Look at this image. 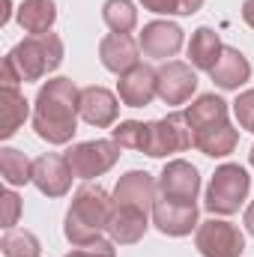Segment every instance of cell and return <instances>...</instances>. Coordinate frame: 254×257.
<instances>
[{
  "instance_id": "obj_1",
  "label": "cell",
  "mask_w": 254,
  "mask_h": 257,
  "mask_svg": "<svg viewBox=\"0 0 254 257\" xmlns=\"http://www.w3.org/2000/svg\"><path fill=\"white\" fill-rule=\"evenodd\" d=\"M78 96L72 78H51L39 87L36 108H33V128L48 144H69L78 132Z\"/></svg>"
},
{
  "instance_id": "obj_2",
  "label": "cell",
  "mask_w": 254,
  "mask_h": 257,
  "mask_svg": "<svg viewBox=\"0 0 254 257\" xmlns=\"http://www.w3.org/2000/svg\"><path fill=\"white\" fill-rule=\"evenodd\" d=\"M186 117L194 132V147L209 156V159H224L236 150L239 144V132L230 126L227 120V102L215 93L197 96L186 108Z\"/></svg>"
},
{
  "instance_id": "obj_3",
  "label": "cell",
  "mask_w": 254,
  "mask_h": 257,
  "mask_svg": "<svg viewBox=\"0 0 254 257\" xmlns=\"http://www.w3.org/2000/svg\"><path fill=\"white\" fill-rule=\"evenodd\" d=\"M63 63V39L57 33H39L21 39L3 57V87H15L18 81H39Z\"/></svg>"
},
{
  "instance_id": "obj_4",
  "label": "cell",
  "mask_w": 254,
  "mask_h": 257,
  "mask_svg": "<svg viewBox=\"0 0 254 257\" xmlns=\"http://www.w3.org/2000/svg\"><path fill=\"white\" fill-rule=\"evenodd\" d=\"M111 209H114V197H108L102 186L84 183L72 194V206L66 212V239L72 245H87V242L102 239V230H108Z\"/></svg>"
},
{
  "instance_id": "obj_5",
  "label": "cell",
  "mask_w": 254,
  "mask_h": 257,
  "mask_svg": "<svg viewBox=\"0 0 254 257\" xmlns=\"http://www.w3.org/2000/svg\"><path fill=\"white\" fill-rule=\"evenodd\" d=\"M248 189H251V177L242 165H221L209 180L203 206L212 215H233L245 203Z\"/></svg>"
},
{
  "instance_id": "obj_6",
  "label": "cell",
  "mask_w": 254,
  "mask_h": 257,
  "mask_svg": "<svg viewBox=\"0 0 254 257\" xmlns=\"http://www.w3.org/2000/svg\"><path fill=\"white\" fill-rule=\"evenodd\" d=\"M120 144L117 141H84L66 150V162L78 180H93L108 174L120 162Z\"/></svg>"
},
{
  "instance_id": "obj_7",
  "label": "cell",
  "mask_w": 254,
  "mask_h": 257,
  "mask_svg": "<svg viewBox=\"0 0 254 257\" xmlns=\"http://www.w3.org/2000/svg\"><path fill=\"white\" fill-rule=\"evenodd\" d=\"M191 147H194V132H191L186 111H177V114H168V117L150 123V150H147V156L165 159V156H174V153H186Z\"/></svg>"
},
{
  "instance_id": "obj_8",
  "label": "cell",
  "mask_w": 254,
  "mask_h": 257,
  "mask_svg": "<svg viewBox=\"0 0 254 257\" xmlns=\"http://www.w3.org/2000/svg\"><path fill=\"white\" fill-rule=\"evenodd\" d=\"M194 248L203 257H242L245 236L236 224L221 221V218H209V221L197 224Z\"/></svg>"
},
{
  "instance_id": "obj_9",
  "label": "cell",
  "mask_w": 254,
  "mask_h": 257,
  "mask_svg": "<svg viewBox=\"0 0 254 257\" xmlns=\"http://www.w3.org/2000/svg\"><path fill=\"white\" fill-rule=\"evenodd\" d=\"M159 192L168 200H183V203H194L197 192H200V174L197 168L183 162V159H174L165 165V171L159 174Z\"/></svg>"
},
{
  "instance_id": "obj_10",
  "label": "cell",
  "mask_w": 254,
  "mask_h": 257,
  "mask_svg": "<svg viewBox=\"0 0 254 257\" xmlns=\"http://www.w3.org/2000/svg\"><path fill=\"white\" fill-rule=\"evenodd\" d=\"M197 90V75L191 63L183 60H168L165 66H159V99L165 105H183L189 102Z\"/></svg>"
},
{
  "instance_id": "obj_11",
  "label": "cell",
  "mask_w": 254,
  "mask_h": 257,
  "mask_svg": "<svg viewBox=\"0 0 254 257\" xmlns=\"http://www.w3.org/2000/svg\"><path fill=\"white\" fill-rule=\"evenodd\" d=\"M72 168L66 162V156L57 153H45L39 159H33V186L45 197H63L72 189Z\"/></svg>"
},
{
  "instance_id": "obj_12",
  "label": "cell",
  "mask_w": 254,
  "mask_h": 257,
  "mask_svg": "<svg viewBox=\"0 0 254 257\" xmlns=\"http://www.w3.org/2000/svg\"><path fill=\"white\" fill-rule=\"evenodd\" d=\"M153 224L165 236H189L191 230L197 227V203L159 197L153 203Z\"/></svg>"
},
{
  "instance_id": "obj_13",
  "label": "cell",
  "mask_w": 254,
  "mask_h": 257,
  "mask_svg": "<svg viewBox=\"0 0 254 257\" xmlns=\"http://www.w3.org/2000/svg\"><path fill=\"white\" fill-rule=\"evenodd\" d=\"M120 90V102L129 108H144L159 96V69L147 63H138L135 69H129L126 75H120L117 81Z\"/></svg>"
},
{
  "instance_id": "obj_14",
  "label": "cell",
  "mask_w": 254,
  "mask_h": 257,
  "mask_svg": "<svg viewBox=\"0 0 254 257\" xmlns=\"http://www.w3.org/2000/svg\"><path fill=\"white\" fill-rule=\"evenodd\" d=\"M78 114L90 126L108 128V126H114L117 117H120V102L105 87H84L81 96H78Z\"/></svg>"
},
{
  "instance_id": "obj_15",
  "label": "cell",
  "mask_w": 254,
  "mask_h": 257,
  "mask_svg": "<svg viewBox=\"0 0 254 257\" xmlns=\"http://www.w3.org/2000/svg\"><path fill=\"white\" fill-rule=\"evenodd\" d=\"M138 42H141V51L147 57L168 60L183 48V30L174 21H150V24H144Z\"/></svg>"
},
{
  "instance_id": "obj_16",
  "label": "cell",
  "mask_w": 254,
  "mask_h": 257,
  "mask_svg": "<svg viewBox=\"0 0 254 257\" xmlns=\"http://www.w3.org/2000/svg\"><path fill=\"white\" fill-rule=\"evenodd\" d=\"M159 180H153V174L147 171H129L117 180L114 189V203H126V206H138L144 212L153 209V203L159 200Z\"/></svg>"
},
{
  "instance_id": "obj_17",
  "label": "cell",
  "mask_w": 254,
  "mask_h": 257,
  "mask_svg": "<svg viewBox=\"0 0 254 257\" xmlns=\"http://www.w3.org/2000/svg\"><path fill=\"white\" fill-rule=\"evenodd\" d=\"M138 54H141V42L132 39L129 33H111L99 42V60L114 75H126L129 69H135Z\"/></svg>"
},
{
  "instance_id": "obj_18",
  "label": "cell",
  "mask_w": 254,
  "mask_h": 257,
  "mask_svg": "<svg viewBox=\"0 0 254 257\" xmlns=\"http://www.w3.org/2000/svg\"><path fill=\"white\" fill-rule=\"evenodd\" d=\"M147 233V212L138 206L114 203L111 218H108V236L120 245H135Z\"/></svg>"
},
{
  "instance_id": "obj_19",
  "label": "cell",
  "mask_w": 254,
  "mask_h": 257,
  "mask_svg": "<svg viewBox=\"0 0 254 257\" xmlns=\"http://www.w3.org/2000/svg\"><path fill=\"white\" fill-rule=\"evenodd\" d=\"M209 75H212V81H215L221 90H239V87L248 81L251 66H248L245 54H242L239 48H224L221 57H218V63L212 66Z\"/></svg>"
},
{
  "instance_id": "obj_20",
  "label": "cell",
  "mask_w": 254,
  "mask_h": 257,
  "mask_svg": "<svg viewBox=\"0 0 254 257\" xmlns=\"http://www.w3.org/2000/svg\"><path fill=\"white\" fill-rule=\"evenodd\" d=\"M15 18L24 33L39 36V33H51V24L57 21V9H54V0H24Z\"/></svg>"
},
{
  "instance_id": "obj_21",
  "label": "cell",
  "mask_w": 254,
  "mask_h": 257,
  "mask_svg": "<svg viewBox=\"0 0 254 257\" xmlns=\"http://www.w3.org/2000/svg\"><path fill=\"white\" fill-rule=\"evenodd\" d=\"M221 51H224V45H221V39H218V33H215L212 27H197V30L191 33L189 60H191L194 69L212 72V66L218 63V57H221Z\"/></svg>"
},
{
  "instance_id": "obj_22",
  "label": "cell",
  "mask_w": 254,
  "mask_h": 257,
  "mask_svg": "<svg viewBox=\"0 0 254 257\" xmlns=\"http://www.w3.org/2000/svg\"><path fill=\"white\" fill-rule=\"evenodd\" d=\"M27 114H30L27 99L15 87H3L0 90V138H12L18 128L24 126Z\"/></svg>"
},
{
  "instance_id": "obj_23",
  "label": "cell",
  "mask_w": 254,
  "mask_h": 257,
  "mask_svg": "<svg viewBox=\"0 0 254 257\" xmlns=\"http://www.w3.org/2000/svg\"><path fill=\"white\" fill-rule=\"evenodd\" d=\"M0 174L9 186H27V183H33V162L15 147H3L0 150Z\"/></svg>"
},
{
  "instance_id": "obj_24",
  "label": "cell",
  "mask_w": 254,
  "mask_h": 257,
  "mask_svg": "<svg viewBox=\"0 0 254 257\" xmlns=\"http://www.w3.org/2000/svg\"><path fill=\"white\" fill-rule=\"evenodd\" d=\"M102 21L111 27V33H132L138 27V9L132 0H105Z\"/></svg>"
},
{
  "instance_id": "obj_25",
  "label": "cell",
  "mask_w": 254,
  "mask_h": 257,
  "mask_svg": "<svg viewBox=\"0 0 254 257\" xmlns=\"http://www.w3.org/2000/svg\"><path fill=\"white\" fill-rule=\"evenodd\" d=\"M0 248L6 257H39L42 254V245L36 239V233L30 230H6L3 239H0Z\"/></svg>"
},
{
  "instance_id": "obj_26",
  "label": "cell",
  "mask_w": 254,
  "mask_h": 257,
  "mask_svg": "<svg viewBox=\"0 0 254 257\" xmlns=\"http://www.w3.org/2000/svg\"><path fill=\"white\" fill-rule=\"evenodd\" d=\"M114 141H117L123 150L147 153V150H150V123L123 120V123H117V128H114Z\"/></svg>"
},
{
  "instance_id": "obj_27",
  "label": "cell",
  "mask_w": 254,
  "mask_h": 257,
  "mask_svg": "<svg viewBox=\"0 0 254 257\" xmlns=\"http://www.w3.org/2000/svg\"><path fill=\"white\" fill-rule=\"evenodd\" d=\"M141 3L156 15H194L203 6V0H141Z\"/></svg>"
},
{
  "instance_id": "obj_28",
  "label": "cell",
  "mask_w": 254,
  "mask_h": 257,
  "mask_svg": "<svg viewBox=\"0 0 254 257\" xmlns=\"http://www.w3.org/2000/svg\"><path fill=\"white\" fill-rule=\"evenodd\" d=\"M233 114H236L239 128H245V132H251L254 135V90H245V93L236 96V102H233Z\"/></svg>"
},
{
  "instance_id": "obj_29",
  "label": "cell",
  "mask_w": 254,
  "mask_h": 257,
  "mask_svg": "<svg viewBox=\"0 0 254 257\" xmlns=\"http://www.w3.org/2000/svg\"><path fill=\"white\" fill-rule=\"evenodd\" d=\"M66 257H117V248H114V239H96L87 245H75V251Z\"/></svg>"
},
{
  "instance_id": "obj_30",
  "label": "cell",
  "mask_w": 254,
  "mask_h": 257,
  "mask_svg": "<svg viewBox=\"0 0 254 257\" xmlns=\"http://www.w3.org/2000/svg\"><path fill=\"white\" fill-rule=\"evenodd\" d=\"M0 206H3V227L6 230H12L15 224H18V215H21V197L15 192H3L0 194Z\"/></svg>"
},
{
  "instance_id": "obj_31",
  "label": "cell",
  "mask_w": 254,
  "mask_h": 257,
  "mask_svg": "<svg viewBox=\"0 0 254 257\" xmlns=\"http://www.w3.org/2000/svg\"><path fill=\"white\" fill-rule=\"evenodd\" d=\"M242 18H245L248 27H254V0H245L242 3Z\"/></svg>"
},
{
  "instance_id": "obj_32",
  "label": "cell",
  "mask_w": 254,
  "mask_h": 257,
  "mask_svg": "<svg viewBox=\"0 0 254 257\" xmlns=\"http://www.w3.org/2000/svg\"><path fill=\"white\" fill-rule=\"evenodd\" d=\"M242 221H245V230L254 236V200L248 203V209H245V218H242Z\"/></svg>"
},
{
  "instance_id": "obj_33",
  "label": "cell",
  "mask_w": 254,
  "mask_h": 257,
  "mask_svg": "<svg viewBox=\"0 0 254 257\" xmlns=\"http://www.w3.org/2000/svg\"><path fill=\"white\" fill-rule=\"evenodd\" d=\"M6 6H9V0H6ZM6 21H9V9H6V15L0 18V24H6Z\"/></svg>"
},
{
  "instance_id": "obj_34",
  "label": "cell",
  "mask_w": 254,
  "mask_h": 257,
  "mask_svg": "<svg viewBox=\"0 0 254 257\" xmlns=\"http://www.w3.org/2000/svg\"><path fill=\"white\" fill-rule=\"evenodd\" d=\"M248 159H251V168H254V147H251V153H248Z\"/></svg>"
}]
</instances>
